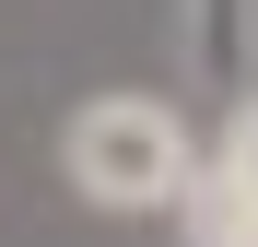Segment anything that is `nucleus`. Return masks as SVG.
I'll return each mask as SVG.
<instances>
[{
    "instance_id": "obj_2",
    "label": "nucleus",
    "mask_w": 258,
    "mask_h": 247,
    "mask_svg": "<svg viewBox=\"0 0 258 247\" xmlns=\"http://www.w3.org/2000/svg\"><path fill=\"white\" fill-rule=\"evenodd\" d=\"M176 235L188 247H258V188L235 177L223 153H200V177L176 188Z\"/></svg>"
},
{
    "instance_id": "obj_3",
    "label": "nucleus",
    "mask_w": 258,
    "mask_h": 247,
    "mask_svg": "<svg viewBox=\"0 0 258 247\" xmlns=\"http://www.w3.org/2000/svg\"><path fill=\"white\" fill-rule=\"evenodd\" d=\"M246 0H200V71H223V82H246Z\"/></svg>"
},
{
    "instance_id": "obj_1",
    "label": "nucleus",
    "mask_w": 258,
    "mask_h": 247,
    "mask_svg": "<svg viewBox=\"0 0 258 247\" xmlns=\"http://www.w3.org/2000/svg\"><path fill=\"white\" fill-rule=\"evenodd\" d=\"M59 177L94 200V212H176V188L200 177V130L164 94H141V82H117V94H82L71 130H59Z\"/></svg>"
},
{
    "instance_id": "obj_4",
    "label": "nucleus",
    "mask_w": 258,
    "mask_h": 247,
    "mask_svg": "<svg viewBox=\"0 0 258 247\" xmlns=\"http://www.w3.org/2000/svg\"><path fill=\"white\" fill-rule=\"evenodd\" d=\"M211 153H223V165H235V177L258 188V82H246V94L223 106V141H211Z\"/></svg>"
}]
</instances>
